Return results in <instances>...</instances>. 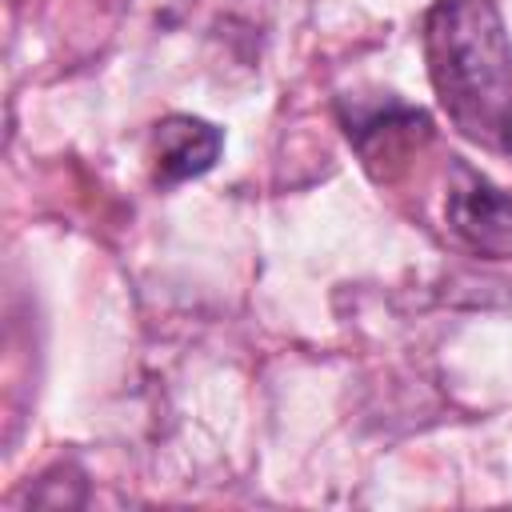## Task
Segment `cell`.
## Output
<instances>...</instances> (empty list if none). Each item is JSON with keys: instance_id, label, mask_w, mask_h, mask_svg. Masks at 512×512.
<instances>
[{"instance_id": "cell-1", "label": "cell", "mask_w": 512, "mask_h": 512, "mask_svg": "<svg viewBox=\"0 0 512 512\" xmlns=\"http://www.w3.org/2000/svg\"><path fill=\"white\" fill-rule=\"evenodd\" d=\"M428 84L448 124L484 152L512 156V40L492 0H436L424 16Z\"/></svg>"}, {"instance_id": "cell-2", "label": "cell", "mask_w": 512, "mask_h": 512, "mask_svg": "<svg viewBox=\"0 0 512 512\" xmlns=\"http://www.w3.org/2000/svg\"><path fill=\"white\" fill-rule=\"evenodd\" d=\"M444 220L452 236L484 260H512V196L484 172L456 160L448 168Z\"/></svg>"}, {"instance_id": "cell-4", "label": "cell", "mask_w": 512, "mask_h": 512, "mask_svg": "<svg viewBox=\"0 0 512 512\" xmlns=\"http://www.w3.org/2000/svg\"><path fill=\"white\" fill-rule=\"evenodd\" d=\"M224 148V132L200 116H164L152 128V176L172 188L192 176H204Z\"/></svg>"}, {"instance_id": "cell-3", "label": "cell", "mask_w": 512, "mask_h": 512, "mask_svg": "<svg viewBox=\"0 0 512 512\" xmlns=\"http://www.w3.org/2000/svg\"><path fill=\"white\" fill-rule=\"evenodd\" d=\"M340 120H344V132L352 140V148L364 156V164L380 176V164H384V176L392 164H404V156L428 140V116L404 100H396L392 92L376 96V100H344L340 104Z\"/></svg>"}]
</instances>
